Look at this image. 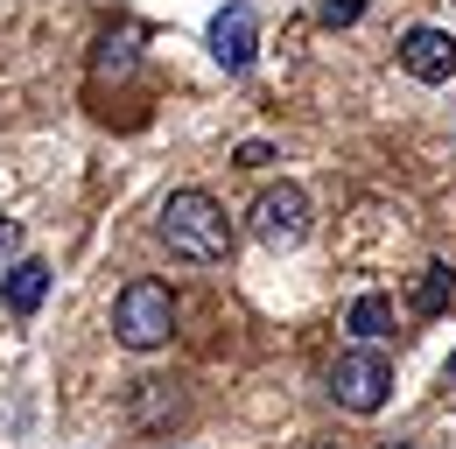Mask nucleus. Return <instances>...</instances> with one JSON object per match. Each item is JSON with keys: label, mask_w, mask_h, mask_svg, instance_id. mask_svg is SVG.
<instances>
[{"label": "nucleus", "mask_w": 456, "mask_h": 449, "mask_svg": "<svg viewBox=\"0 0 456 449\" xmlns=\"http://www.w3.org/2000/svg\"><path fill=\"white\" fill-rule=\"evenodd\" d=\"M344 323H351V331L365 337V344H379V337L394 331V302H387V295H358V302H351V316H344Z\"/></svg>", "instance_id": "1a4fd4ad"}, {"label": "nucleus", "mask_w": 456, "mask_h": 449, "mask_svg": "<svg viewBox=\"0 0 456 449\" xmlns=\"http://www.w3.org/2000/svg\"><path fill=\"white\" fill-rule=\"evenodd\" d=\"M358 14H365L358 0H323V29H351Z\"/></svg>", "instance_id": "9b49d317"}, {"label": "nucleus", "mask_w": 456, "mask_h": 449, "mask_svg": "<svg viewBox=\"0 0 456 449\" xmlns=\"http://www.w3.org/2000/svg\"><path fill=\"white\" fill-rule=\"evenodd\" d=\"M274 162V148H267V141H246V148H239V168H267Z\"/></svg>", "instance_id": "f8f14e48"}, {"label": "nucleus", "mask_w": 456, "mask_h": 449, "mask_svg": "<svg viewBox=\"0 0 456 449\" xmlns=\"http://www.w3.org/2000/svg\"><path fill=\"white\" fill-rule=\"evenodd\" d=\"M394 56H400V70L421 78V85H450L456 78V36L450 29H407Z\"/></svg>", "instance_id": "39448f33"}, {"label": "nucleus", "mask_w": 456, "mask_h": 449, "mask_svg": "<svg viewBox=\"0 0 456 449\" xmlns=\"http://www.w3.org/2000/svg\"><path fill=\"white\" fill-rule=\"evenodd\" d=\"M443 387H450V393H456V351H450V372H443Z\"/></svg>", "instance_id": "4468645a"}, {"label": "nucleus", "mask_w": 456, "mask_h": 449, "mask_svg": "<svg viewBox=\"0 0 456 449\" xmlns=\"http://www.w3.org/2000/svg\"><path fill=\"white\" fill-rule=\"evenodd\" d=\"M126 63H134V36H106V43H99V70H126Z\"/></svg>", "instance_id": "9d476101"}, {"label": "nucleus", "mask_w": 456, "mask_h": 449, "mask_svg": "<svg viewBox=\"0 0 456 449\" xmlns=\"http://www.w3.org/2000/svg\"><path fill=\"white\" fill-rule=\"evenodd\" d=\"M330 393H338V407H351V414H379L394 400V358L379 344L344 351L338 365H330Z\"/></svg>", "instance_id": "7ed1b4c3"}, {"label": "nucleus", "mask_w": 456, "mask_h": 449, "mask_svg": "<svg viewBox=\"0 0 456 449\" xmlns=\"http://www.w3.org/2000/svg\"><path fill=\"white\" fill-rule=\"evenodd\" d=\"M14 253H21V224L0 218V260H14Z\"/></svg>", "instance_id": "ddd939ff"}, {"label": "nucleus", "mask_w": 456, "mask_h": 449, "mask_svg": "<svg viewBox=\"0 0 456 449\" xmlns=\"http://www.w3.org/2000/svg\"><path fill=\"white\" fill-rule=\"evenodd\" d=\"M211 56L225 63V70H246L253 56H260V14L246 7V0H232L211 14Z\"/></svg>", "instance_id": "423d86ee"}, {"label": "nucleus", "mask_w": 456, "mask_h": 449, "mask_svg": "<svg viewBox=\"0 0 456 449\" xmlns=\"http://www.w3.org/2000/svg\"><path fill=\"white\" fill-rule=\"evenodd\" d=\"M0 295H7V309H14V316H36V309H43V295H50V267H43V260H14Z\"/></svg>", "instance_id": "6e6552de"}, {"label": "nucleus", "mask_w": 456, "mask_h": 449, "mask_svg": "<svg viewBox=\"0 0 456 449\" xmlns=\"http://www.w3.org/2000/svg\"><path fill=\"white\" fill-rule=\"evenodd\" d=\"M450 288H456V267L450 260H428L421 274L407 281V309H414V316H443V309H450Z\"/></svg>", "instance_id": "0eeeda50"}, {"label": "nucleus", "mask_w": 456, "mask_h": 449, "mask_svg": "<svg viewBox=\"0 0 456 449\" xmlns=\"http://www.w3.org/2000/svg\"><path fill=\"white\" fill-rule=\"evenodd\" d=\"M379 449H421V443H379Z\"/></svg>", "instance_id": "2eb2a0df"}, {"label": "nucleus", "mask_w": 456, "mask_h": 449, "mask_svg": "<svg viewBox=\"0 0 456 449\" xmlns=\"http://www.w3.org/2000/svg\"><path fill=\"white\" fill-rule=\"evenodd\" d=\"M253 239H260L267 253L302 246V239H309V190H302V183H267V190L253 197Z\"/></svg>", "instance_id": "20e7f679"}, {"label": "nucleus", "mask_w": 456, "mask_h": 449, "mask_svg": "<svg viewBox=\"0 0 456 449\" xmlns=\"http://www.w3.org/2000/svg\"><path fill=\"white\" fill-rule=\"evenodd\" d=\"M113 337L126 351H162L175 337V295L162 281H126L113 302Z\"/></svg>", "instance_id": "f03ea898"}, {"label": "nucleus", "mask_w": 456, "mask_h": 449, "mask_svg": "<svg viewBox=\"0 0 456 449\" xmlns=\"http://www.w3.org/2000/svg\"><path fill=\"white\" fill-rule=\"evenodd\" d=\"M155 232H162V246H169L175 260H190V267L232 260V218H225V204H218L211 190H169Z\"/></svg>", "instance_id": "f257e3e1"}, {"label": "nucleus", "mask_w": 456, "mask_h": 449, "mask_svg": "<svg viewBox=\"0 0 456 449\" xmlns=\"http://www.w3.org/2000/svg\"><path fill=\"white\" fill-rule=\"evenodd\" d=\"M309 449H344V443H309Z\"/></svg>", "instance_id": "dca6fc26"}]
</instances>
